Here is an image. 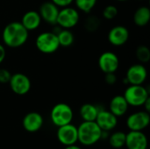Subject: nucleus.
I'll list each match as a JSON object with an SVG mask.
<instances>
[{
	"mask_svg": "<svg viewBox=\"0 0 150 149\" xmlns=\"http://www.w3.org/2000/svg\"><path fill=\"white\" fill-rule=\"evenodd\" d=\"M99 25V20L96 17H91L86 20V28L90 31H95Z\"/></svg>",
	"mask_w": 150,
	"mask_h": 149,
	"instance_id": "a878e982",
	"label": "nucleus"
},
{
	"mask_svg": "<svg viewBox=\"0 0 150 149\" xmlns=\"http://www.w3.org/2000/svg\"><path fill=\"white\" fill-rule=\"evenodd\" d=\"M56 136L59 142L64 146L76 144L78 141L77 127L71 123L59 126L56 133Z\"/></svg>",
	"mask_w": 150,
	"mask_h": 149,
	"instance_id": "9d476101",
	"label": "nucleus"
},
{
	"mask_svg": "<svg viewBox=\"0 0 150 149\" xmlns=\"http://www.w3.org/2000/svg\"><path fill=\"white\" fill-rule=\"evenodd\" d=\"M105 81L109 85H113L117 82V76L115 73H107L105 76Z\"/></svg>",
	"mask_w": 150,
	"mask_h": 149,
	"instance_id": "cd10ccee",
	"label": "nucleus"
},
{
	"mask_svg": "<svg viewBox=\"0 0 150 149\" xmlns=\"http://www.w3.org/2000/svg\"><path fill=\"white\" fill-rule=\"evenodd\" d=\"M133 19L134 24L140 27L147 25L150 20V9L146 5L139 7L135 11Z\"/></svg>",
	"mask_w": 150,
	"mask_h": 149,
	"instance_id": "6ab92c4d",
	"label": "nucleus"
},
{
	"mask_svg": "<svg viewBox=\"0 0 150 149\" xmlns=\"http://www.w3.org/2000/svg\"><path fill=\"white\" fill-rule=\"evenodd\" d=\"M108 40L114 47L125 45L129 39V31L124 25H115L108 32Z\"/></svg>",
	"mask_w": 150,
	"mask_h": 149,
	"instance_id": "4468645a",
	"label": "nucleus"
},
{
	"mask_svg": "<svg viewBox=\"0 0 150 149\" xmlns=\"http://www.w3.org/2000/svg\"><path fill=\"white\" fill-rule=\"evenodd\" d=\"M11 77V74L6 68H0V83H8Z\"/></svg>",
	"mask_w": 150,
	"mask_h": 149,
	"instance_id": "bb28decb",
	"label": "nucleus"
},
{
	"mask_svg": "<svg viewBox=\"0 0 150 149\" xmlns=\"http://www.w3.org/2000/svg\"><path fill=\"white\" fill-rule=\"evenodd\" d=\"M139 1H143V0H139Z\"/></svg>",
	"mask_w": 150,
	"mask_h": 149,
	"instance_id": "72a5a7b5",
	"label": "nucleus"
},
{
	"mask_svg": "<svg viewBox=\"0 0 150 149\" xmlns=\"http://www.w3.org/2000/svg\"><path fill=\"white\" fill-rule=\"evenodd\" d=\"M128 104L124 96L117 95L111 99L109 105V111L114 114L117 118L124 116L128 111Z\"/></svg>",
	"mask_w": 150,
	"mask_h": 149,
	"instance_id": "f3484780",
	"label": "nucleus"
},
{
	"mask_svg": "<svg viewBox=\"0 0 150 149\" xmlns=\"http://www.w3.org/2000/svg\"><path fill=\"white\" fill-rule=\"evenodd\" d=\"M102 132L95 121H83L77 127L78 141L83 146H92L102 139Z\"/></svg>",
	"mask_w": 150,
	"mask_h": 149,
	"instance_id": "f03ea898",
	"label": "nucleus"
},
{
	"mask_svg": "<svg viewBox=\"0 0 150 149\" xmlns=\"http://www.w3.org/2000/svg\"><path fill=\"white\" fill-rule=\"evenodd\" d=\"M136 57L142 63H147L150 61V50L146 46H140L136 49Z\"/></svg>",
	"mask_w": 150,
	"mask_h": 149,
	"instance_id": "b1692460",
	"label": "nucleus"
},
{
	"mask_svg": "<svg viewBox=\"0 0 150 149\" xmlns=\"http://www.w3.org/2000/svg\"><path fill=\"white\" fill-rule=\"evenodd\" d=\"M125 77L128 82V85H142L148 78V71L143 64H133L127 70Z\"/></svg>",
	"mask_w": 150,
	"mask_h": 149,
	"instance_id": "1a4fd4ad",
	"label": "nucleus"
},
{
	"mask_svg": "<svg viewBox=\"0 0 150 149\" xmlns=\"http://www.w3.org/2000/svg\"><path fill=\"white\" fill-rule=\"evenodd\" d=\"M35 46L40 53L45 54H54L60 47L57 35L54 32H43L40 33L35 40Z\"/></svg>",
	"mask_w": 150,
	"mask_h": 149,
	"instance_id": "7ed1b4c3",
	"label": "nucleus"
},
{
	"mask_svg": "<svg viewBox=\"0 0 150 149\" xmlns=\"http://www.w3.org/2000/svg\"><path fill=\"white\" fill-rule=\"evenodd\" d=\"M80 20V15L76 8L67 6L59 11L56 25L62 29H70L75 27Z\"/></svg>",
	"mask_w": 150,
	"mask_h": 149,
	"instance_id": "423d86ee",
	"label": "nucleus"
},
{
	"mask_svg": "<svg viewBox=\"0 0 150 149\" xmlns=\"http://www.w3.org/2000/svg\"><path fill=\"white\" fill-rule=\"evenodd\" d=\"M123 96L128 105L133 107H140L142 106L145 101L149 97V91L143 85L130 84L126 89Z\"/></svg>",
	"mask_w": 150,
	"mask_h": 149,
	"instance_id": "39448f33",
	"label": "nucleus"
},
{
	"mask_svg": "<svg viewBox=\"0 0 150 149\" xmlns=\"http://www.w3.org/2000/svg\"><path fill=\"white\" fill-rule=\"evenodd\" d=\"M29 32L21 22L13 21L5 25L2 32V40L5 46L17 48L25 44L28 40Z\"/></svg>",
	"mask_w": 150,
	"mask_h": 149,
	"instance_id": "f257e3e1",
	"label": "nucleus"
},
{
	"mask_svg": "<svg viewBox=\"0 0 150 149\" xmlns=\"http://www.w3.org/2000/svg\"><path fill=\"white\" fill-rule=\"evenodd\" d=\"M44 123L43 117L36 112L27 113L22 120L24 129L28 133H36L40 130Z\"/></svg>",
	"mask_w": 150,
	"mask_h": 149,
	"instance_id": "dca6fc26",
	"label": "nucleus"
},
{
	"mask_svg": "<svg viewBox=\"0 0 150 149\" xmlns=\"http://www.w3.org/2000/svg\"><path fill=\"white\" fill-rule=\"evenodd\" d=\"M142 106L144 107V111H146L148 112H150V97L145 101V103L143 104Z\"/></svg>",
	"mask_w": 150,
	"mask_h": 149,
	"instance_id": "7c9ffc66",
	"label": "nucleus"
},
{
	"mask_svg": "<svg viewBox=\"0 0 150 149\" xmlns=\"http://www.w3.org/2000/svg\"><path fill=\"white\" fill-rule=\"evenodd\" d=\"M95 122L102 131L109 132L113 130L118 125V118L110 111L99 109Z\"/></svg>",
	"mask_w": 150,
	"mask_h": 149,
	"instance_id": "f8f14e48",
	"label": "nucleus"
},
{
	"mask_svg": "<svg viewBox=\"0 0 150 149\" xmlns=\"http://www.w3.org/2000/svg\"><path fill=\"white\" fill-rule=\"evenodd\" d=\"M99 108L92 104H84L79 110L80 116L83 121H95Z\"/></svg>",
	"mask_w": 150,
	"mask_h": 149,
	"instance_id": "aec40b11",
	"label": "nucleus"
},
{
	"mask_svg": "<svg viewBox=\"0 0 150 149\" xmlns=\"http://www.w3.org/2000/svg\"><path fill=\"white\" fill-rule=\"evenodd\" d=\"M41 21L42 19L39 11H28L23 15L20 22L25 26V28L28 32H30V31H34L38 29L41 24Z\"/></svg>",
	"mask_w": 150,
	"mask_h": 149,
	"instance_id": "a211bd4d",
	"label": "nucleus"
},
{
	"mask_svg": "<svg viewBox=\"0 0 150 149\" xmlns=\"http://www.w3.org/2000/svg\"><path fill=\"white\" fill-rule=\"evenodd\" d=\"M58 41L60 44V47H70L75 40V37L73 32L69 29H62L61 28L57 32H56Z\"/></svg>",
	"mask_w": 150,
	"mask_h": 149,
	"instance_id": "412c9836",
	"label": "nucleus"
},
{
	"mask_svg": "<svg viewBox=\"0 0 150 149\" xmlns=\"http://www.w3.org/2000/svg\"><path fill=\"white\" fill-rule=\"evenodd\" d=\"M117 1H120V2H123V1H127V0H117Z\"/></svg>",
	"mask_w": 150,
	"mask_h": 149,
	"instance_id": "473e14b6",
	"label": "nucleus"
},
{
	"mask_svg": "<svg viewBox=\"0 0 150 149\" xmlns=\"http://www.w3.org/2000/svg\"><path fill=\"white\" fill-rule=\"evenodd\" d=\"M59 7L55 5L53 2L47 1L44 2L39 10V13L41 17V19L47 22L49 25H56V20L59 13Z\"/></svg>",
	"mask_w": 150,
	"mask_h": 149,
	"instance_id": "2eb2a0df",
	"label": "nucleus"
},
{
	"mask_svg": "<svg viewBox=\"0 0 150 149\" xmlns=\"http://www.w3.org/2000/svg\"><path fill=\"white\" fill-rule=\"evenodd\" d=\"M118 8L113 4H109L103 10V17L107 20H112L115 18L118 15Z\"/></svg>",
	"mask_w": 150,
	"mask_h": 149,
	"instance_id": "393cba45",
	"label": "nucleus"
},
{
	"mask_svg": "<svg viewBox=\"0 0 150 149\" xmlns=\"http://www.w3.org/2000/svg\"><path fill=\"white\" fill-rule=\"evenodd\" d=\"M150 124L149 112L139 111L132 113L127 119V126L130 131H143Z\"/></svg>",
	"mask_w": 150,
	"mask_h": 149,
	"instance_id": "6e6552de",
	"label": "nucleus"
},
{
	"mask_svg": "<svg viewBox=\"0 0 150 149\" xmlns=\"http://www.w3.org/2000/svg\"><path fill=\"white\" fill-rule=\"evenodd\" d=\"M126 142V133L123 132H115L109 136V144L114 149L123 148Z\"/></svg>",
	"mask_w": 150,
	"mask_h": 149,
	"instance_id": "4be33fe9",
	"label": "nucleus"
},
{
	"mask_svg": "<svg viewBox=\"0 0 150 149\" xmlns=\"http://www.w3.org/2000/svg\"><path fill=\"white\" fill-rule=\"evenodd\" d=\"M119 149H123V148H119Z\"/></svg>",
	"mask_w": 150,
	"mask_h": 149,
	"instance_id": "f704fd0d",
	"label": "nucleus"
},
{
	"mask_svg": "<svg viewBox=\"0 0 150 149\" xmlns=\"http://www.w3.org/2000/svg\"><path fill=\"white\" fill-rule=\"evenodd\" d=\"M51 2H53L59 8H63L69 6L74 2V0H51Z\"/></svg>",
	"mask_w": 150,
	"mask_h": 149,
	"instance_id": "c85d7f7f",
	"label": "nucleus"
},
{
	"mask_svg": "<svg viewBox=\"0 0 150 149\" xmlns=\"http://www.w3.org/2000/svg\"><path fill=\"white\" fill-rule=\"evenodd\" d=\"M5 56H6V51H5V48H4V47L2 44H0V64L4 61Z\"/></svg>",
	"mask_w": 150,
	"mask_h": 149,
	"instance_id": "c756f323",
	"label": "nucleus"
},
{
	"mask_svg": "<svg viewBox=\"0 0 150 149\" xmlns=\"http://www.w3.org/2000/svg\"><path fill=\"white\" fill-rule=\"evenodd\" d=\"M64 149H82L79 146L76 145V144H73V145H69V146H65V148Z\"/></svg>",
	"mask_w": 150,
	"mask_h": 149,
	"instance_id": "2f4dec72",
	"label": "nucleus"
},
{
	"mask_svg": "<svg viewBox=\"0 0 150 149\" xmlns=\"http://www.w3.org/2000/svg\"><path fill=\"white\" fill-rule=\"evenodd\" d=\"M74 118V112L72 108L65 103L56 104L51 110L50 119L52 123L59 127L70 124Z\"/></svg>",
	"mask_w": 150,
	"mask_h": 149,
	"instance_id": "20e7f679",
	"label": "nucleus"
},
{
	"mask_svg": "<svg viewBox=\"0 0 150 149\" xmlns=\"http://www.w3.org/2000/svg\"><path fill=\"white\" fill-rule=\"evenodd\" d=\"M98 64L101 71H103L105 74L115 73L119 68L120 60L115 53L107 51L100 54Z\"/></svg>",
	"mask_w": 150,
	"mask_h": 149,
	"instance_id": "9b49d317",
	"label": "nucleus"
},
{
	"mask_svg": "<svg viewBox=\"0 0 150 149\" xmlns=\"http://www.w3.org/2000/svg\"><path fill=\"white\" fill-rule=\"evenodd\" d=\"M148 138L142 131H130L126 133L127 149H148Z\"/></svg>",
	"mask_w": 150,
	"mask_h": 149,
	"instance_id": "ddd939ff",
	"label": "nucleus"
},
{
	"mask_svg": "<svg viewBox=\"0 0 150 149\" xmlns=\"http://www.w3.org/2000/svg\"><path fill=\"white\" fill-rule=\"evenodd\" d=\"M77 10L84 12L90 13L97 4L98 0H74Z\"/></svg>",
	"mask_w": 150,
	"mask_h": 149,
	"instance_id": "5701e85b",
	"label": "nucleus"
},
{
	"mask_svg": "<svg viewBox=\"0 0 150 149\" xmlns=\"http://www.w3.org/2000/svg\"><path fill=\"white\" fill-rule=\"evenodd\" d=\"M8 83L11 91L18 96H24L27 94L32 87L30 78L22 73H16L11 75Z\"/></svg>",
	"mask_w": 150,
	"mask_h": 149,
	"instance_id": "0eeeda50",
	"label": "nucleus"
}]
</instances>
